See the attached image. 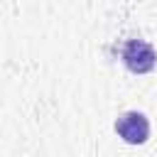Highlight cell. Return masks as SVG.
I'll return each mask as SVG.
<instances>
[{
	"label": "cell",
	"mask_w": 157,
	"mask_h": 157,
	"mask_svg": "<svg viewBox=\"0 0 157 157\" xmlns=\"http://www.w3.org/2000/svg\"><path fill=\"white\" fill-rule=\"evenodd\" d=\"M123 61L132 74H147L155 69L157 54L152 44H147L145 39H128L123 47Z\"/></svg>",
	"instance_id": "cell-1"
},
{
	"label": "cell",
	"mask_w": 157,
	"mask_h": 157,
	"mask_svg": "<svg viewBox=\"0 0 157 157\" xmlns=\"http://www.w3.org/2000/svg\"><path fill=\"white\" fill-rule=\"evenodd\" d=\"M115 132L128 142V145H142L150 137V120L140 110H128L118 115L115 120Z\"/></svg>",
	"instance_id": "cell-2"
}]
</instances>
